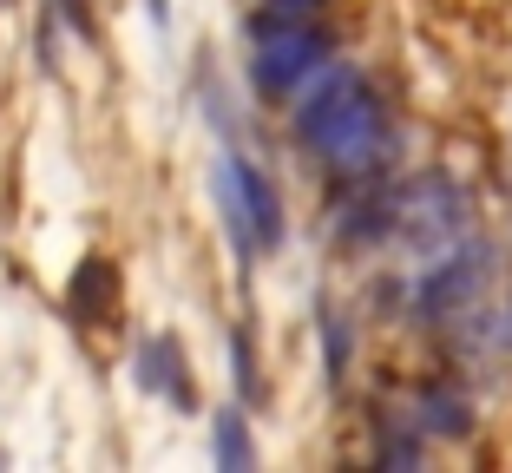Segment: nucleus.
Returning a JSON list of instances; mask_svg holds the SVG:
<instances>
[{
    "label": "nucleus",
    "mask_w": 512,
    "mask_h": 473,
    "mask_svg": "<svg viewBox=\"0 0 512 473\" xmlns=\"http://www.w3.org/2000/svg\"><path fill=\"white\" fill-rule=\"evenodd\" d=\"M289 132L329 178H381L394 158V112L375 79L348 60H329L289 92Z\"/></svg>",
    "instance_id": "obj_1"
},
{
    "label": "nucleus",
    "mask_w": 512,
    "mask_h": 473,
    "mask_svg": "<svg viewBox=\"0 0 512 473\" xmlns=\"http://www.w3.org/2000/svg\"><path fill=\"white\" fill-rule=\"evenodd\" d=\"M217 211H224V237L230 250H237V263L250 270L256 257H276V250L289 244V217H283V191H276V178L256 158L243 152H224L217 158Z\"/></svg>",
    "instance_id": "obj_2"
},
{
    "label": "nucleus",
    "mask_w": 512,
    "mask_h": 473,
    "mask_svg": "<svg viewBox=\"0 0 512 473\" xmlns=\"http://www.w3.org/2000/svg\"><path fill=\"white\" fill-rule=\"evenodd\" d=\"M473 224V198H467V184L453 178V171H414L407 184H394V224L388 237H401L407 257H440L447 244H460Z\"/></svg>",
    "instance_id": "obj_3"
},
{
    "label": "nucleus",
    "mask_w": 512,
    "mask_h": 473,
    "mask_svg": "<svg viewBox=\"0 0 512 473\" xmlns=\"http://www.w3.org/2000/svg\"><path fill=\"white\" fill-rule=\"evenodd\" d=\"M329 60H335V46L322 33V20H289V14H270V7L250 14V86L263 99H289Z\"/></svg>",
    "instance_id": "obj_4"
},
{
    "label": "nucleus",
    "mask_w": 512,
    "mask_h": 473,
    "mask_svg": "<svg viewBox=\"0 0 512 473\" xmlns=\"http://www.w3.org/2000/svg\"><path fill=\"white\" fill-rule=\"evenodd\" d=\"M486 283H493V250L480 237H460V244H447L440 257L421 263V276H414V316L427 329H447L460 309H473L486 296Z\"/></svg>",
    "instance_id": "obj_5"
},
{
    "label": "nucleus",
    "mask_w": 512,
    "mask_h": 473,
    "mask_svg": "<svg viewBox=\"0 0 512 473\" xmlns=\"http://www.w3.org/2000/svg\"><path fill=\"white\" fill-rule=\"evenodd\" d=\"M440 342H447V362L460 382H499L512 368V309H493L480 296L473 309H460L440 329Z\"/></svg>",
    "instance_id": "obj_6"
},
{
    "label": "nucleus",
    "mask_w": 512,
    "mask_h": 473,
    "mask_svg": "<svg viewBox=\"0 0 512 473\" xmlns=\"http://www.w3.org/2000/svg\"><path fill=\"white\" fill-rule=\"evenodd\" d=\"M407 421H414V434H421L427 447L434 441H467L473 434V395L460 375H434V382H421L414 395H407Z\"/></svg>",
    "instance_id": "obj_7"
},
{
    "label": "nucleus",
    "mask_w": 512,
    "mask_h": 473,
    "mask_svg": "<svg viewBox=\"0 0 512 473\" xmlns=\"http://www.w3.org/2000/svg\"><path fill=\"white\" fill-rule=\"evenodd\" d=\"M394 224V184L388 171L381 178H342V198H335V244L362 250V244H381Z\"/></svg>",
    "instance_id": "obj_8"
},
{
    "label": "nucleus",
    "mask_w": 512,
    "mask_h": 473,
    "mask_svg": "<svg viewBox=\"0 0 512 473\" xmlns=\"http://www.w3.org/2000/svg\"><path fill=\"white\" fill-rule=\"evenodd\" d=\"M138 388L158 401H171V408L191 414L197 408V382H191V355H184V342L171 336V329H158V336L138 342Z\"/></svg>",
    "instance_id": "obj_9"
},
{
    "label": "nucleus",
    "mask_w": 512,
    "mask_h": 473,
    "mask_svg": "<svg viewBox=\"0 0 512 473\" xmlns=\"http://www.w3.org/2000/svg\"><path fill=\"white\" fill-rule=\"evenodd\" d=\"M112 296H119V276H112L106 257H86L73 276V290H66V309H73V322H106Z\"/></svg>",
    "instance_id": "obj_10"
},
{
    "label": "nucleus",
    "mask_w": 512,
    "mask_h": 473,
    "mask_svg": "<svg viewBox=\"0 0 512 473\" xmlns=\"http://www.w3.org/2000/svg\"><path fill=\"white\" fill-rule=\"evenodd\" d=\"M211 454H217L224 473H250L256 467V441H250V421H243V401L211 414Z\"/></svg>",
    "instance_id": "obj_11"
},
{
    "label": "nucleus",
    "mask_w": 512,
    "mask_h": 473,
    "mask_svg": "<svg viewBox=\"0 0 512 473\" xmlns=\"http://www.w3.org/2000/svg\"><path fill=\"white\" fill-rule=\"evenodd\" d=\"M316 329H322V375H329V388H348V362H355V329H348V309L322 303L316 309Z\"/></svg>",
    "instance_id": "obj_12"
},
{
    "label": "nucleus",
    "mask_w": 512,
    "mask_h": 473,
    "mask_svg": "<svg viewBox=\"0 0 512 473\" xmlns=\"http://www.w3.org/2000/svg\"><path fill=\"white\" fill-rule=\"evenodd\" d=\"M375 460H381V467H421V460H427V441L414 434V421H407L401 408H394V414H381Z\"/></svg>",
    "instance_id": "obj_13"
},
{
    "label": "nucleus",
    "mask_w": 512,
    "mask_h": 473,
    "mask_svg": "<svg viewBox=\"0 0 512 473\" xmlns=\"http://www.w3.org/2000/svg\"><path fill=\"white\" fill-rule=\"evenodd\" d=\"M230 382H237V401H263V375H256V342L250 329H230Z\"/></svg>",
    "instance_id": "obj_14"
},
{
    "label": "nucleus",
    "mask_w": 512,
    "mask_h": 473,
    "mask_svg": "<svg viewBox=\"0 0 512 473\" xmlns=\"http://www.w3.org/2000/svg\"><path fill=\"white\" fill-rule=\"evenodd\" d=\"M60 14H66V27H73L79 40H92V33H99V27H92V0H60Z\"/></svg>",
    "instance_id": "obj_15"
},
{
    "label": "nucleus",
    "mask_w": 512,
    "mask_h": 473,
    "mask_svg": "<svg viewBox=\"0 0 512 473\" xmlns=\"http://www.w3.org/2000/svg\"><path fill=\"white\" fill-rule=\"evenodd\" d=\"M263 7H270V14H289V20H316L329 0H263Z\"/></svg>",
    "instance_id": "obj_16"
},
{
    "label": "nucleus",
    "mask_w": 512,
    "mask_h": 473,
    "mask_svg": "<svg viewBox=\"0 0 512 473\" xmlns=\"http://www.w3.org/2000/svg\"><path fill=\"white\" fill-rule=\"evenodd\" d=\"M145 14L158 20V27H165V20H171V0H145Z\"/></svg>",
    "instance_id": "obj_17"
},
{
    "label": "nucleus",
    "mask_w": 512,
    "mask_h": 473,
    "mask_svg": "<svg viewBox=\"0 0 512 473\" xmlns=\"http://www.w3.org/2000/svg\"><path fill=\"white\" fill-rule=\"evenodd\" d=\"M506 309H512V303H506Z\"/></svg>",
    "instance_id": "obj_18"
}]
</instances>
